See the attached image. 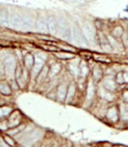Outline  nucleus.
Segmentation results:
<instances>
[{
  "label": "nucleus",
  "instance_id": "obj_1",
  "mask_svg": "<svg viewBox=\"0 0 128 147\" xmlns=\"http://www.w3.org/2000/svg\"><path fill=\"white\" fill-rule=\"evenodd\" d=\"M82 30L83 32L85 38L89 44L90 47L98 46L97 35L98 30L95 26L94 23L89 21H85L82 26Z\"/></svg>",
  "mask_w": 128,
  "mask_h": 147
},
{
  "label": "nucleus",
  "instance_id": "obj_2",
  "mask_svg": "<svg viewBox=\"0 0 128 147\" xmlns=\"http://www.w3.org/2000/svg\"><path fill=\"white\" fill-rule=\"evenodd\" d=\"M71 42L82 48H89V44L85 38L81 26L78 23L71 26Z\"/></svg>",
  "mask_w": 128,
  "mask_h": 147
},
{
  "label": "nucleus",
  "instance_id": "obj_3",
  "mask_svg": "<svg viewBox=\"0 0 128 147\" xmlns=\"http://www.w3.org/2000/svg\"><path fill=\"white\" fill-rule=\"evenodd\" d=\"M57 33L64 40L71 41V26L63 17L57 20Z\"/></svg>",
  "mask_w": 128,
  "mask_h": 147
},
{
  "label": "nucleus",
  "instance_id": "obj_4",
  "mask_svg": "<svg viewBox=\"0 0 128 147\" xmlns=\"http://www.w3.org/2000/svg\"><path fill=\"white\" fill-rule=\"evenodd\" d=\"M97 83H95L91 77L88 78L87 86H86L85 90V103H88V105H91L95 100V98H97Z\"/></svg>",
  "mask_w": 128,
  "mask_h": 147
},
{
  "label": "nucleus",
  "instance_id": "obj_5",
  "mask_svg": "<svg viewBox=\"0 0 128 147\" xmlns=\"http://www.w3.org/2000/svg\"><path fill=\"white\" fill-rule=\"evenodd\" d=\"M97 98L108 103H113L116 100V92H113L105 89L101 83H98L97 86Z\"/></svg>",
  "mask_w": 128,
  "mask_h": 147
},
{
  "label": "nucleus",
  "instance_id": "obj_6",
  "mask_svg": "<svg viewBox=\"0 0 128 147\" xmlns=\"http://www.w3.org/2000/svg\"><path fill=\"white\" fill-rule=\"evenodd\" d=\"M101 85L103 86L105 89L109 90L113 92H117L119 86L115 81V76L113 75H104L103 80L100 83Z\"/></svg>",
  "mask_w": 128,
  "mask_h": 147
},
{
  "label": "nucleus",
  "instance_id": "obj_7",
  "mask_svg": "<svg viewBox=\"0 0 128 147\" xmlns=\"http://www.w3.org/2000/svg\"><path fill=\"white\" fill-rule=\"evenodd\" d=\"M105 116L112 122H115L119 120L120 119L119 104H115V102L110 103L106 110Z\"/></svg>",
  "mask_w": 128,
  "mask_h": 147
},
{
  "label": "nucleus",
  "instance_id": "obj_8",
  "mask_svg": "<svg viewBox=\"0 0 128 147\" xmlns=\"http://www.w3.org/2000/svg\"><path fill=\"white\" fill-rule=\"evenodd\" d=\"M97 41H98V46L102 51H104L105 53L113 52V48H112L109 40H108V38H107V35H106L104 32L98 31Z\"/></svg>",
  "mask_w": 128,
  "mask_h": 147
},
{
  "label": "nucleus",
  "instance_id": "obj_9",
  "mask_svg": "<svg viewBox=\"0 0 128 147\" xmlns=\"http://www.w3.org/2000/svg\"><path fill=\"white\" fill-rule=\"evenodd\" d=\"M104 75V71L101 66L96 65L93 67L92 69H91V75H90V77L97 84L101 83Z\"/></svg>",
  "mask_w": 128,
  "mask_h": 147
},
{
  "label": "nucleus",
  "instance_id": "obj_10",
  "mask_svg": "<svg viewBox=\"0 0 128 147\" xmlns=\"http://www.w3.org/2000/svg\"><path fill=\"white\" fill-rule=\"evenodd\" d=\"M107 38H108V40H109V44H110L113 51H115L120 52V51H122L123 48H124L122 41H121V39L117 38L113 36V35H111L110 33L107 35Z\"/></svg>",
  "mask_w": 128,
  "mask_h": 147
},
{
  "label": "nucleus",
  "instance_id": "obj_11",
  "mask_svg": "<svg viewBox=\"0 0 128 147\" xmlns=\"http://www.w3.org/2000/svg\"><path fill=\"white\" fill-rule=\"evenodd\" d=\"M5 68L7 74L9 76L13 75L15 71L16 62L13 56H8L5 60Z\"/></svg>",
  "mask_w": 128,
  "mask_h": 147
},
{
  "label": "nucleus",
  "instance_id": "obj_12",
  "mask_svg": "<svg viewBox=\"0 0 128 147\" xmlns=\"http://www.w3.org/2000/svg\"><path fill=\"white\" fill-rule=\"evenodd\" d=\"M76 92H78V87L76 83H75L74 81L70 82V83L68 84V92H67V97L65 101L68 103L71 102V101L74 100V98H75Z\"/></svg>",
  "mask_w": 128,
  "mask_h": 147
},
{
  "label": "nucleus",
  "instance_id": "obj_13",
  "mask_svg": "<svg viewBox=\"0 0 128 147\" xmlns=\"http://www.w3.org/2000/svg\"><path fill=\"white\" fill-rule=\"evenodd\" d=\"M90 75H91V68H89L88 65L84 61H80V78L88 79L90 77Z\"/></svg>",
  "mask_w": 128,
  "mask_h": 147
},
{
  "label": "nucleus",
  "instance_id": "obj_14",
  "mask_svg": "<svg viewBox=\"0 0 128 147\" xmlns=\"http://www.w3.org/2000/svg\"><path fill=\"white\" fill-rule=\"evenodd\" d=\"M68 84L62 83L58 86L56 92L57 98L60 101H65L67 97V92H68Z\"/></svg>",
  "mask_w": 128,
  "mask_h": 147
},
{
  "label": "nucleus",
  "instance_id": "obj_15",
  "mask_svg": "<svg viewBox=\"0 0 128 147\" xmlns=\"http://www.w3.org/2000/svg\"><path fill=\"white\" fill-rule=\"evenodd\" d=\"M120 119L123 121H128V104L123 101L119 104Z\"/></svg>",
  "mask_w": 128,
  "mask_h": 147
},
{
  "label": "nucleus",
  "instance_id": "obj_16",
  "mask_svg": "<svg viewBox=\"0 0 128 147\" xmlns=\"http://www.w3.org/2000/svg\"><path fill=\"white\" fill-rule=\"evenodd\" d=\"M80 59H77V61L70 62L69 64V70L71 74L77 79L80 78Z\"/></svg>",
  "mask_w": 128,
  "mask_h": 147
},
{
  "label": "nucleus",
  "instance_id": "obj_17",
  "mask_svg": "<svg viewBox=\"0 0 128 147\" xmlns=\"http://www.w3.org/2000/svg\"><path fill=\"white\" fill-rule=\"evenodd\" d=\"M47 26H48L49 32L55 35L57 33V20H56L54 17L50 16L47 20Z\"/></svg>",
  "mask_w": 128,
  "mask_h": 147
},
{
  "label": "nucleus",
  "instance_id": "obj_18",
  "mask_svg": "<svg viewBox=\"0 0 128 147\" xmlns=\"http://www.w3.org/2000/svg\"><path fill=\"white\" fill-rule=\"evenodd\" d=\"M23 19L18 14H13L9 20V23L14 28H21L23 27Z\"/></svg>",
  "mask_w": 128,
  "mask_h": 147
},
{
  "label": "nucleus",
  "instance_id": "obj_19",
  "mask_svg": "<svg viewBox=\"0 0 128 147\" xmlns=\"http://www.w3.org/2000/svg\"><path fill=\"white\" fill-rule=\"evenodd\" d=\"M44 59H43L37 56L36 59H35V63H34V75L37 76L40 73L41 70H42V68H44Z\"/></svg>",
  "mask_w": 128,
  "mask_h": 147
},
{
  "label": "nucleus",
  "instance_id": "obj_20",
  "mask_svg": "<svg viewBox=\"0 0 128 147\" xmlns=\"http://www.w3.org/2000/svg\"><path fill=\"white\" fill-rule=\"evenodd\" d=\"M35 20L31 16H25L23 18V27L25 29H31L35 27Z\"/></svg>",
  "mask_w": 128,
  "mask_h": 147
},
{
  "label": "nucleus",
  "instance_id": "obj_21",
  "mask_svg": "<svg viewBox=\"0 0 128 147\" xmlns=\"http://www.w3.org/2000/svg\"><path fill=\"white\" fill-rule=\"evenodd\" d=\"M37 29L38 31L41 33H47L48 31V26H47V22L44 18L39 19L37 22Z\"/></svg>",
  "mask_w": 128,
  "mask_h": 147
},
{
  "label": "nucleus",
  "instance_id": "obj_22",
  "mask_svg": "<svg viewBox=\"0 0 128 147\" xmlns=\"http://www.w3.org/2000/svg\"><path fill=\"white\" fill-rule=\"evenodd\" d=\"M124 29L121 26H116L113 29L112 32H111V35H113V36L117 38H121V37L123 36L124 33Z\"/></svg>",
  "mask_w": 128,
  "mask_h": 147
},
{
  "label": "nucleus",
  "instance_id": "obj_23",
  "mask_svg": "<svg viewBox=\"0 0 128 147\" xmlns=\"http://www.w3.org/2000/svg\"><path fill=\"white\" fill-rule=\"evenodd\" d=\"M62 70V66L59 64H54L52 66L51 69L50 70V77L52 78L54 76L57 75Z\"/></svg>",
  "mask_w": 128,
  "mask_h": 147
},
{
  "label": "nucleus",
  "instance_id": "obj_24",
  "mask_svg": "<svg viewBox=\"0 0 128 147\" xmlns=\"http://www.w3.org/2000/svg\"><path fill=\"white\" fill-rule=\"evenodd\" d=\"M56 55L57 56V57L62 59H73L75 58V55L74 53L68 52L59 53H56Z\"/></svg>",
  "mask_w": 128,
  "mask_h": 147
},
{
  "label": "nucleus",
  "instance_id": "obj_25",
  "mask_svg": "<svg viewBox=\"0 0 128 147\" xmlns=\"http://www.w3.org/2000/svg\"><path fill=\"white\" fill-rule=\"evenodd\" d=\"M0 22L2 23V25L7 26L8 25L9 20H8V12L6 11L5 10H3L0 14Z\"/></svg>",
  "mask_w": 128,
  "mask_h": 147
},
{
  "label": "nucleus",
  "instance_id": "obj_26",
  "mask_svg": "<svg viewBox=\"0 0 128 147\" xmlns=\"http://www.w3.org/2000/svg\"><path fill=\"white\" fill-rule=\"evenodd\" d=\"M0 92L4 95H10L11 94V89L8 85L5 82L0 83Z\"/></svg>",
  "mask_w": 128,
  "mask_h": 147
},
{
  "label": "nucleus",
  "instance_id": "obj_27",
  "mask_svg": "<svg viewBox=\"0 0 128 147\" xmlns=\"http://www.w3.org/2000/svg\"><path fill=\"white\" fill-rule=\"evenodd\" d=\"M115 81H116V83H118V85L119 86L125 84V82H124V75H123L122 71L117 72L115 76Z\"/></svg>",
  "mask_w": 128,
  "mask_h": 147
},
{
  "label": "nucleus",
  "instance_id": "obj_28",
  "mask_svg": "<svg viewBox=\"0 0 128 147\" xmlns=\"http://www.w3.org/2000/svg\"><path fill=\"white\" fill-rule=\"evenodd\" d=\"M49 73V68L48 67H46V66H44V68H42L39 74V80H44L45 78H47V75H48Z\"/></svg>",
  "mask_w": 128,
  "mask_h": 147
},
{
  "label": "nucleus",
  "instance_id": "obj_29",
  "mask_svg": "<svg viewBox=\"0 0 128 147\" xmlns=\"http://www.w3.org/2000/svg\"><path fill=\"white\" fill-rule=\"evenodd\" d=\"M25 65L28 66V67H31V66L34 65V63H35V59H34L33 56H31V55H28L25 59Z\"/></svg>",
  "mask_w": 128,
  "mask_h": 147
},
{
  "label": "nucleus",
  "instance_id": "obj_30",
  "mask_svg": "<svg viewBox=\"0 0 128 147\" xmlns=\"http://www.w3.org/2000/svg\"><path fill=\"white\" fill-rule=\"evenodd\" d=\"M121 101L128 104V89H124L121 92Z\"/></svg>",
  "mask_w": 128,
  "mask_h": 147
},
{
  "label": "nucleus",
  "instance_id": "obj_31",
  "mask_svg": "<svg viewBox=\"0 0 128 147\" xmlns=\"http://www.w3.org/2000/svg\"><path fill=\"white\" fill-rule=\"evenodd\" d=\"M123 75H124V79L125 84H128V72L124 71L123 72Z\"/></svg>",
  "mask_w": 128,
  "mask_h": 147
},
{
  "label": "nucleus",
  "instance_id": "obj_32",
  "mask_svg": "<svg viewBox=\"0 0 128 147\" xmlns=\"http://www.w3.org/2000/svg\"><path fill=\"white\" fill-rule=\"evenodd\" d=\"M67 2H70V3H71V2H74L76 0H65Z\"/></svg>",
  "mask_w": 128,
  "mask_h": 147
},
{
  "label": "nucleus",
  "instance_id": "obj_33",
  "mask_svg": "<svg viewBox=\"0 0 128 147\" xmlns=\"http://www.w3.org/2000/svg\"><path fill=\"white\" fill-rule=\"evenodd\" d=\"M2 110H0V116H2Z\"/></svg>",
  "mask_w": 128,
  "mask_h": 147
},
{
  "label": "nucleus",
  "instance_id": "obj_34",
  "mask_svg": "<svg viewBox=\"0 0 128 147\" xmlns=\"http://www.w3.org/2000/svg\"><path fill=\"white\" fill-rule=\"evenodd\" d=\"M87 1H88V0H87Z\"/></svg>",
  "mask_w": 128,
  "mask_h": 147
}]
</instances>
